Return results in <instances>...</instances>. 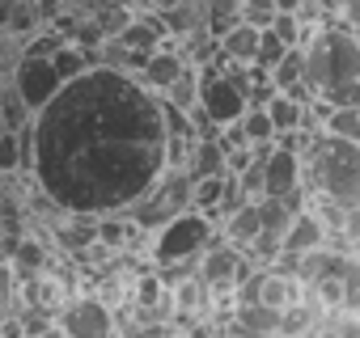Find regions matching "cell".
<instances>
[{
    "instance_id": "cell-1",
    "label": "cell",
    "mask_w": 360,
    "mask_h": 338,
    "mask_svg": "<svg viewBox=\"0 0 360 338\" xmlns=\"http://www.w3.org/2000/svg\"><path fill=\"white\" fill-rule=\"evenodd\" d=\"M161 169V97L136 72L94 64L26 123V174L60 212H127Z\"/></svg>"
},
{
    "instance_id": "cell-2",
    "label": "cell",
    "mask_w": 360,
    "mask_h": 338,
    "mask_svg": "<svg viewBox=\"0 0 360 338\" xmlns=\"http://www.w3.org/2000/svg\"><path fill=\"white\" fill-rule=\"evenodd\" d=\"M301 187L335 199L347 212L360 208V144L322 131L301 156Z\"/></svg>"
},
{
    "instance_id": "cell-3",
    "label": "cell",
    "mask_w": 360,
    "mask_h": 338,
    "mask_svg": "<svg viewBox=\"0 0 360 338\" xmlns=\"http://www.w3.org/2000/svg\"><path fill=\"white\" fill-rule=\"evenodd\" d=\"M217 237V224L208 220V216H200V212H178L174 220H165L161 229H153V237H148V262H157V266H169V262H195L200 258V250L208 245Z\"/></svg>"
},
{
    "instance_id": "cell-4",
    "label": "cell",
    "mask_w": 360,
    "mask_h": 338,
    "mask_svg": "<svg viewBox=\"0 0 360 338\" xmlns=\"http://www.w3.org/2000/svg\"><path fill=\"white\" fill-rule=\"evenodd\" d=\"M191 208V174L187 169H178V165H165L161 174L153 178V187L123 212L131 224H140V229H161L165 220H174L178 212H187Z\"/></svg>"
},
{
    "instance_id": "cell-5",
    "label": "cell",
    "mask_w": 360,
    "mask_h": 338,
    "mask_svg": "<svg viewBox=\"0 0 360 338\" xmlns=\"http://www.w3.org/2000/svg\"><path fill=\"white\" fill-rule=\"evenodd\" d=\"M60 304H64V309L51 313V330L72 334V338H106V334H115V330H110V304L98 300L94 292H85V296H64Z\"/></svg>"
},
{
    "instance_id": "cell-6",
    "label": "cell",
    "mask_w": 360,
    "mask_h": 338,
    "mask_svg": "<svg viewBox=\"0 0 360 338\" xmlns=\"http://www.w3.org/2000/svg\"><path fill=\"white\" fill-rule=\"evenodd\" d=\"M9 85L18 89V97L26 102V110L34 114L64 81H60V72H56V64H51V55H18L13 60V68H9Z\"/></svg>"
},
{
    "instance_id": "cell-7",
    "label": "cell",
    "mask_w": 360,
    "mask_h": 338,
    "mask_svg": "<svg viewBox=\"0 0 360 338\" xmlns=\"http://www.w3.org/2000/svg\"><path fill=\"white\" fill-rule=\"evenodd\" d=\"M195 72H200V93H195V106L221 127V123H233L242 110H246V93L233 85V81H225L212 64H195Z\"/></svg>"
},
{
    "instance_id": "cell-8",
    "label": "cell",
    "mask_w": 360,
    "mask_h": 338,
    "mask_svg": "<svg viewBox=\"0 0 360 338\" xmlns=\"http://www.w3.org/2000/svg\"><path fill=\"white\" fill-rule=\"evenodd\" d=\"M292 191H301V156L280 148V144H271L267 156H263V195L284 199Z\"/></svg>"
},
{
    "instance_id": "cell-9",
    "label": "cell",
    "mask_w": 360,
    "mask_h": 338,
    "mask_svg": "<svg viewBox=\"0 0 360 338\" xmlns=\"http://www.w3.org/2000/svg\"><path fill=\"white\" fill-rule=\"evenodd\" d=\"M322 237H326V229H322L305 208H301V212H292V220H288V229H284L280 245H284V254H305V250L322 245Z\"/></svg>"
},
{
    "instance_id": "cell-10",
    "label": "cell",
    "mask_w": 360,
    "mask_h": 338,
    "mask_svg": "<svg viewBox=\"0 0 360 338\" xmlns=\"http://www.w3.org/2000/svg\"><path fill=\"white\" fill-rule=\"evenodd\" d=\"M255 47H259V26H250V22H233L217 39V51L225 60H238V64H250L255 60Z\"/></svg>"
},
{
    "instance_id": "cell-11",
    "label": "cell",
    "mask_w": 360,
    "mask_h": 338,
    "mask_svg": "<svg viewBox=\"0 0 360 338\" xmlns=\"http://www.w3.org/2000/svg\"><path fill=\"white\" fill-rule=\"evenodd\" d=\"M195 93H200V72H195V64H183V72H178L157 97L169 102L174 110H191V106H195Z\"/></svg>"
},
{
    "instance_id": "cell-12",
    "label": "cell",
    "mask_w": 360,
    "mask_h": 338,
    "mask_svg": "<svg viewBox=\"0 0 360 338\" xmlns=\"http://www.w3.org/2000/svg\"><path fill=\"white\" fill-rule=\"evenodd\" d=\"M301 106L305 102H297L292 93H271L267 102H263V110H267V119H271V131H288V127H301Z\"/></svg>"
},
{
    "instance_id": "cell-13",
    "label": "cell",
    "mask_w": 360,
    "mask_h": 338,
    "mask_svg": "<svg viewBox=\"0 0 360 338\" xmlns=\"http://www.w3.org/2000/svg\"><path fill=\"white\" fill-rule=\"evenodd\" d=\"M322 131H326V135H339V140H356V144H360V102L330 106V114H326Z\"/></svg>"
},
{
    "instance_id": "cell-14",
    "label": "cell",
    "mask_w": 360,
    "mask_h": 338,
    "mask_svg": "<svg viewBox=\"0 0 360 338\" xmlns=\"http://www.w3.org/2000/svg\"><path fill=\"white\" fill-rule=\"evenodd\" d=\"M204 13H208V34L221 39L233 22H242V0H204Z\"/></svg>"
},
{
    "instance_id": "cell-15",
    "label": "cell",
    "mask_w": 360,
    "mask_h": 338,
    "mask_svg": "<svg viewBox=\"0 0 360 338\" xmlns=\"http://www.w3.org/2000/svg\"><path fill=\"white\" fill-rule=\"evenodd\" d=\"M238 123H242L246 144H271V140H276L271 119H267V110H263V106H246V110L238 114Z\"/></svg>"
},
{
    "instance_id": "cell-16",
    "label": "cell",
    "mask_w": 360,
    "mask_h": 338,
    "mask_svg": "<svg viewBox=\"0 0 360 338\" xmlns=\"http://www.w3.org/2000/svg\"><path fill=\"white\" fill-rule=\"evenodd\" d=\"M288 47L271 34V26H259V47H255V64H263V68H271L280 55H284Z\"/></svg>"
},
{
    "instance_id": "cell-17",
    "label": "cell",
    "mask_w": 360,
    "mask_h": 338,
    "mask_svg": "<svg viewBox=\"0 0 360 338\" xmlns=\"http://www.w3.org/2000/svg\"><path fill=\"white\" fill-rule=\"evenodd\" d=\"M267 26H271V34H276L284 47H297V39H301V30H305L292 13H271V22H267Z\"/></svg>"
},
{
    "instance_id": "cell-18",
    "label": "cell",
    "mask_w": 360,
    "mask_h": 338,
    "mask_svg": "<svg viewBox=\"0 0 360 338\" xmlns=\"http://www.w3.org/2000/svg\"><path fill=\"white\" fill-rule=\"evenodd\" d=\"M13 300H18V279H13V266L0 262V321L13 313Z\"/></svg>"
},
{
    "instance_id": "cell-19",
    "label": "cell",
    "mask_w": 360,
    "mask_h": 338,
    "mask_svg": "<svg viewBox=\"0 0 360 338\" xmlns=\"http://www.w3.org/2000/svg\"><path fill=\"white\" fill-rule=\"evenodd\" d=\"M318 5H322V9H326V13H335V9H339V5H343V0H318Z\"/></svg>"
},
{
    "instance_id": "cell-20",
    "label": "cell",
    "mask_w": 360,
    "mask_h": 338,
    "mask_svg": "<svg viewBox=\"0 0 360 338\" xmlns=\"http://www.w3.org/2000/svg\"><path fill=\"white\" fill-rule=\"evenodd\" d=\"M0 39H5V30H0Z\"/></svg>"
}]
</instances>
